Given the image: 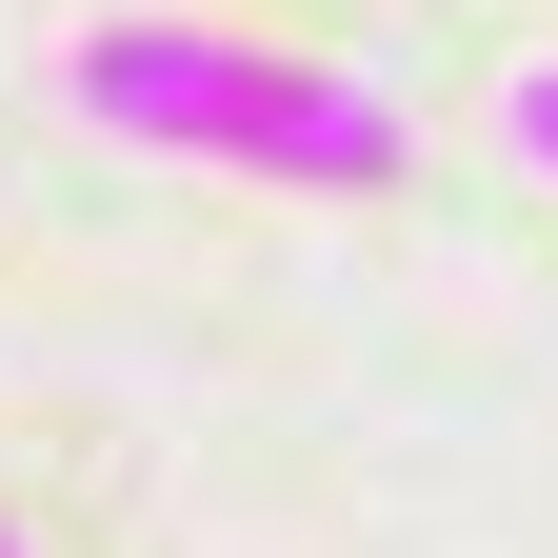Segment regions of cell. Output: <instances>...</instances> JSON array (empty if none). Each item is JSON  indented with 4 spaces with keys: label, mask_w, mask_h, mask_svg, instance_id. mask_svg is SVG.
Listing matches in <instances>:
<instances>
[{
    "label": "cell",
    "mask_w": 558,
    "mask_h": 558,
    "mask_svg": "<svg viewBox=\"0 0 558 558\" xmlns=\"http://www.w3.org/2000/svg\"><path fill=\"white\" fill-rule=\"evenodd\" d=\"M81 120L140 140V160H240V180H319V199H379L399 180V100L379 81L279 60V40H199V21L81 40Z\"/></svg>",
    "instance_id": "obj_1"
},
{
    "label": "cell",
    "mask_w": 558,
    "mask_h": 558,
    "mask_svg": "<svg viewBox=\"0 0 558 558\" xmlns=\"http://www.w3.org/2000/svg\"><path fill=\"white\" fill-rule=\"evenodd\" d=\"M499 140H519V160L558 180V60H538V81H519V100H499Z\"/></svg>",
    "instance_id": "obj_2"
},
{
    "label": "cell",
    "mask_w": 558,
    "mask_h": 558,
    "mask_svg": "<svg viewBox=\"0 0 558 558\" xmlns=\"http://www.w3.org/2000/svg\"><path fill=\"white\" fill-rule=\"evenodd\" d=\"M0 558H21V538H0Z\"/></svg>",
    "instance_id": "obj_3"
}]
</instances>
